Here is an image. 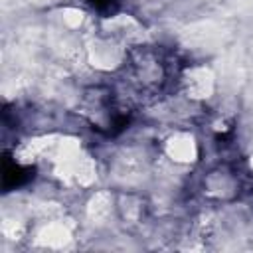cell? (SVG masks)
Returning <instances> with one entry per match:
<instances>
[{
  "label": "cell",
  "mask_w": 253,
  "mask_h": 253,
  "mask_svg": "<svg viewBox=\"0 0 253 253\" xmlns=\"http://www.w3.org/2000/svg\"><path fill=\"white\" fill-rule=\"evenodd\" d=\"M87 2L101 16H113L115 12H119V8L123 4V0H87Z\"/></svg>",
  "instance_id": "277c9868"
},
{
  "label": "cell",
  "mask_w": 253,
  "mask_h": 253,
  "mask_svg": "<svg viewBox=\"0 0 253 253\" xmlns=\"http://www.w3.org/2000/svg\"><path fill=\"white\" fill-rule=\"evenodd\" d=\"M172 63L168 55L152 45H136L125 63L126 85L140 97H158L170 83Z\"/></svg>",
  "instance_id": "6da1fadb"
},
{
  "label": "cell",
  "mask_w": 253,
  "mask_h": 253,
  "mask_svg": "<svg viewBox=\"0 0 253 253\" xmlns=\"http://www.w3.org/2000/svg\"><path fill=\"white\" fill-rule=\"evenodd\" d=\"M81 113L93 125V128L107 134H115L128 125L130 111L115 97L109 87H93L85 93Z\"/></svg>",
  "instance_id": "7a4b0ae2"
},
{
  "label": "cell",
  "mask_w": 253,
  "mask_h": 253,
  "mask_svg": "<svg viewBox=\"0 0 253 253\" xmlns=\"http://www.w3.org/2000/svg\"><path fill=\"white\" fill-rule=\"evenodd\" d=\"M34 176V170L32 168H26V166H20L16 162H12L8 156L4 158V170H2V186L4 190H12V188H18L22 184H26L30 178Z\"/></svg>",
  "instance_id": "3957f363"
}]
</instances>
